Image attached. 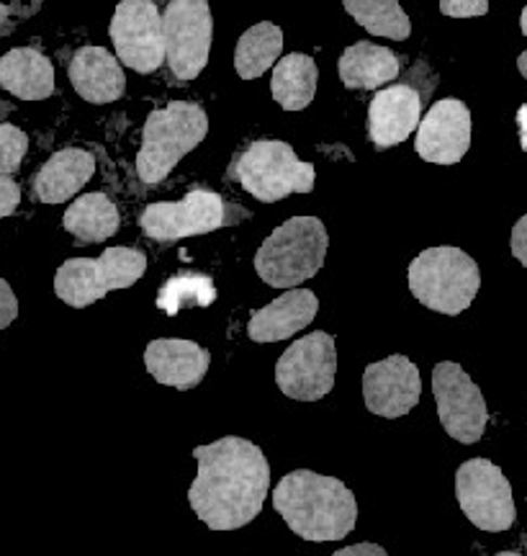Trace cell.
Returning <instances> with one entry per match:
<instances>
[{
	"mask_svg": "<svg viewBox=\"0 0 527 556\" xmlns=\"http://www.w3.org/2000/svg\"><path fill=\"white\" fill-rule=\"evenodd\" d=\"M198 475L189 490L193 513L211 531H237L260 516L270 486V464L245 438L227 435L196 446Z\"/></svg>",
	"mask_w": 527,
	"mask_h": 556,
	"instance_id": "6da1fadb",
	"label": "cell"
},
{
	"mask_svg": "<svg viewBox=\"0 0 527 556\" xmlns=\"http://www.w3.org/2000/svg\"><path fill=\"white\" fill-rule=\"evenodd\" d=\"M273 507L304 541H343L356 528V495L335 477L309 469L291 471L275 484Z\"/></svg>",
	"mask_w": 527,
	"mask_h": 556,
	"instance_id": "7a4b0ae2",
	"label": "cell"
},
{
	"mask_svg": "<svg viewBox=\"0 0 527 556\" xmlns=\"http://www.w3.org/2000/svg\"><path fill=\"white\" fill-rule=\"evenodd\" d=\"M327 248L330 238L322 219L291 217L262 242L255 255V270L268 287L291 291L319 274Z\"/></svg>",
	"mask_w": 527,
	"mask_h": 556,
	"instance_id": "3957f363",
	"label": "cell"
},
{
	"mask_svg": "<svg viewBox=\"0 0 527 556\" xmlns=\"http://www.w3.org/2000/svg\"><path fill=\"white\" fill-rule=\"evenodd\" d=\"M206 135H209V116L198 103L170 101L165 109H155L144 122L137 176L144 184H159L168 178L180 157L204 142Z\"/></svg>",
	"mask_w": 527,
	"mask_h": 556,
	"instance_id": "277c9868",
	"label": "cell"
},
{
	"mask_svg": "<svg viewBox=\"0 0 527 556\" xmlns=\"http://www.w3.org/2000/svg\"><path fill=\"white\" fill-rule=\"evenodd\" d=\"M407 276L414 299L440 315H461L471 307L481 287L476 261L453 245L422 250L409 263Z\"/></svg>",
	"mask_w": 527,
	"mask_h": 556,
	"instance_id": "5b68a950",
	"label": "cell"
},
{
	"mask_svg": "<svg viewBox=\"0 0 527 556\" xmlns=\"http://www.w3.org/2000/svg\"><path fill=\"white\" fill-rule=\"evenodd\" d=\"M147 270V258L134 248H106L101 258H70L57 268L54 294L75 309L99 302L108 291L129 289Z\"/></svg>",
	"mask_w": 527,
	"mask_h": 556,
	"instance_id": "8992f818",
	"label": "cell"
},
{
	"mask_svg": "<svg viewBox=\"0 0 527 556\" xmlns=\"http://www.w3.org/2000/svg\"><path fill=\"white\" fill-rule=\"evenodd\" d=\"M232 176L249 197L273 204L291 193H309L314 189L317 173L314 165L296 157L291 144L281 139H260L237 157Z\"/></svg>",
	"mask_w": 527,
	"mask_h": 556,
	"instance_id": "52a82bcc",
	"label": "cell"
},
{
	"mask_svg": "<svg viewBox=\"0 0 527 556\" xmlns=\"http://www.w3.org/2000/svg\"><path fill=\"white\" fill-rule=\"evenodd\" d=\"M214 21L206 0H172L163 11L165 60L176 80L198 78L211 52Z\"/></svg>",
	"mask_w": 527,
	"mask_h": 556,
	"instance_id": "ba28073f",
	"label": "cell"
},
{
	"mask_svg": "<svg viewBox=\"0 0 527 556\" xmlns=\"http://www.w3.org/2000/svg\"><path fill=\"white\" fill-rule=\"evenodd\" d=\"M455 497L463 516L481 531L502 533L517 518L507 477L489 458H471L455 475Z\"/></svg>",
	"mask_w": 527,
	"mask_h": 556,
	"instance_id": "9c48e42d",
	"label": "cell"
},
{
	"mask_svg": "<svg viewBox=\"0 0 527 556\" xmlns=\"http://www.w3.org/2000/svg\"><path fill=\"white\" fill-rule=\"evenodd\" d=\"M337 351L335 338L317 330L296 340L275 364V384L286 397L317 402L327 397L335 387Z\"/></svg>",
	"mask_w": 527,
	"mask_h": 556,
	"instance_id": "30bf717a",
	"label": "cell"
},
{
	"mask_svg": "<svg viewBox=\"0 0 527 556\" xmlns=\"http://www.w3.org/2000/svg\"><path fill=\"white\" fill-rule=\"evenodd\" d=\"M116 60L134 73H155L165 60L163 13L152 0H124L108 26Z\"/></svg>",
	"mask_w": 527,
	"mask_h": 556,
	"instance_id": "8fae6325",
	"label": "cell"
},
{
	"mask_svg": "<svg viewBox=\"0 0 527 556\" xmlns=\"http://www.w3.org/2000/svg\"><path fill=\"white\" fill-rule=\"evenodd\" d=\"M433 392L446 433L466 446L481 441L489 422V409L481 389L471 381L468 374L458 364L442 361L433 371Z\"/></svg>",
	"mask_w": 527,
	"mask_h": 556,
	"instance_id": "7c38bea8",
	"label": "cell"
},
{
	"mask_svg": "<svg viewBox=\"0 0 527 556\" xmlns=\"http://www.w3.org/2000/svg\"><path fill=\"white\" fill-rule=\"evenodd\" d=\"M227 206L219 193L193 189L180 201H159L140 214V227L152 240L176 242L224 227Z\"/></svg>",
	"mask_w": 527,
	"mask_h": 556,
	"instance_id": "4fadbf2b",
	"label": "cell"
},
{
	"mask_svg": "<svg viewBox=\"0 0 527 556\" xmlns=\"http://www.w3.org/2000/svg\"><path fill=\"white\" fill-rule=\"evenodd\" d=\"M420 394V368L407 356H388L363 371V400L373 415L388 420L407 415L417 407Z\"/></svg>",
	"mask_w": 527,
	"mask_h": 556,
	"instance_id": "5bb4252c",
	"label": "cell"
},
{
	"mask_svg": "<svg viewBox=\"0 0 527 556\" xmlns=\"http://www.w3.org/2000/svg\"><path fill=\"white\" fill-rule=\"evenodd\" d=\"M417 155L435 165L461 163L471 148V111L463 101L442 99L429 106L417 129Z\"/></svg>",
	"mask_w": 527,
	"mask_h": 556,
	"instance_id": "9a60e30c",
	"label": "cell"
},
{
	"mask_svg": "<svg viewBox=\"0 0 527 556\" xmlns=\"http://www.w3.org/2000/svg\"><path fill=\"white\" fill-rule=\"evenodd\" d=\"M209 364L211 353L198 343H193V340H152L147 351H144V366H147L155 381L180 389V392H189V389L198 387L206 371H209Z\"/></svg>",
	"mask_w": 527,
	"mask_h": 556,
	"instance_id": "2e32d148",
	"label": "cell"
},
{
	"mask_svg": "<svg viewBox=\"0 0 527 556\" xmlns=\"http://www.w3.org/2000/svg\"><path fill=\"white\" fill-rule=\"evenodd\" d=\"M422 99L412 86H388L373 96L369 109V137L378 150L401 144L420 129Z\"/></svg>",
	"mask_w": 527,
	"mask_h": 556,
	"instance_id": "e0dca14e",
	"label": "cell"
},
{
	"mask_svg": "<svg viewBox=\"0 0 527 556\" xmlns=\"http://www.w3.org/2000/svg\"><path fill=\"white\" fill-rule=\"evenodd\" d=\"M319 299L309 289H291L255 312L247 323V336L255 343H279L311 325L317 317Z\"/></svg>",
	"mask_w": 527,
	"mask_h": 556,
	"instance_id": "ac0fdd59",
	"label": "cell"
},
{
	"mask_svg": "<svg viewBox=\"0 0 527 556\" xmlns=\"http://www.w3.org/2000/svg\"><path fill=\"white\" fill-rule=\"evenodd\" d=\"M67 73H70L73 88L88 103L119 101L127 90L121 62L103 47H80L73 54Z\"/></svg>",
	"mask_w": 527,
	"mask_h": 556,
	"instance_id": "d6986e66",
	"label": "cell"
},
{
	"mask_svg": "<svg viewBox=\"0 0 527 556\" xmlns=\"http://www.w3.org/2000/svg\"><path fill=\"white\" fill-rule=\"evenodd\" d=\"M93 173L95 157L88 150H60L41 165L37 178H34V197L41 204H62V201L75 197L93 178Z\"/></svg>",
	"mask_w": 527,
	"mask_h": 556,
	"instance_id": "ffe728a7",
	"label": "cell"
},
{
	"mask_svg": "<svg viewBox=\"0 0 527 556\" xmlns=\"http://www.w3.org/2000/svg\"><path fill=\"white\" fill-rule=\"evenodd\" d=\"M0 86L21 101H41L54 93V67L34 47H16L0 60Z\"/></svg>",
	"mask_w": 527,
	"mask_h": 556,
	"instance_id": "44dd1931",
	"label": "cell"
},
{
	"mask_svg": "<svg viewBox=\"0 0 527 556\" xmlns=\"http://www.w3.org/2000/svg\"><path fill=\"white\" fill-rule=\"evenodd\" d=\"M399 58L388 47L373 41H356L339 58V80L350 90H376L384 83L397 80Z\"/></svg>",
	"mask_w": 527,
	"mask_h": 556,
	"instance_id": "7402d4cb",
	"label": "cell"
},
{
	"mask_svg": "<svg viewBox=\"0 0 527 556\" xmlns=\"http://www.w3.org/2000/svg\"><path fill=\"white\" fill-rule=\"evenodd\" d=\"M119 208L106 193H82L73 206H67L62 227L80 242H103L119 232Z\"/></svg>",
	"mask_w": 527,
	"mask_h": 556,
	"instance_id": "603a6c76",
	"label": "cell"
},
{
	"mask_svg": "<svg viewBox=\"0 0 527 556\" xmlns=\"http://www.w3.org/2000/svg\"><path fill=\"white\" fill-rule=\"evenodd\" d=\"M319 70L314 60L307 54H286L273 70V80H270V90H273L275 103H281L286 111H301L314 101L317 93Z\"/></svg>",
	"mask_w": 527,
	"mask_h": 556,
	"instance_id": "cb8c5ba5",
	"label": "cell"
},
{
	"mask_svg": "<svg viewBox=\"0 0 527 556\" xmlns=\"http://www.w3.org/2000/svg\"><path fill=\"white\" fill-rule=\"evenodd\" d=\"M283 52V31L270 21L249 26L234 50V67L242 80H255L275 65Z\"/></svg>",
	"mask_w": 527,
	"mask_h": 556,
	"instance_id": "d4e9b609",
	"label": "cell"
},
{
	"mask_svg": "<svg viewBox=\"0 0 527 556\" xmlns=\"http://www.w3.org/2000/svg\"><path fill=\"white\" fill-rule=\"evenodd\" d=\"M345 11L376 37L401 41L412 34V21L397 0H345Z\"/></svg>",
	"mask_w": 527,
	"mask_h": 556,
	"instance_id": "484cf974",
	"label": "cell"
},
{
	"mask_svg": "<svg viewBox=\"0 0 527 556\" xmlns=\"http://www.w3.org/2000/svg\"><path fill=\"white\" fill-rule=\"evenodd\" d=\"M217 302L214 281L204 274H178L159 287L157 307L168 317H176L180 309L209 307Z\"/></svg>",
	"mask_w": 527,
	"mask_h": 556,
	"instance_id": "4316f807",
	"label": "cell"
},
{
	"mask_svg": "<svg viewBox=\"0 0 527 556\" xmlns=\"http://www.w3.org/2000/svg\"><path fill=\"white\" fill-rule=\"evenodd\" d=\"M29 150V137L13 124H0V176H13Z\"/></svg>",
	"mask_w": 527,
	"mask_h": 556,
	"instance_id": "83f0119b",
	"label": "cell"
},
{
	"mask_svg": "<svg viewBox=\"0 0 527 556\" xmlns=\"http://www.w3.org/2000/svg\"><path fill=\"white\" fill-rule=\"evenodd\" d=\"M440 11L446 16L455 18H471V16H484L489 11L487 0H450V3H440Z\"/></svg>",
	"mask_w": 527,
	"mask_h": 556,
	"instance_id": "f1b7e54d",
	"label": "cell"
},
{
	"mask_svg": "<svg viewBox=\"0 0 527 556\" xmlns=\"http://www.w3.org/2000/svg\"><path fill=\"white\" fill-rule=\"evenodd\" d=\"M21 201V189L11 176H0V219L11 217Z\"/></svg>",
	"mask_w": 527,
	"mask_h": 556,
	"instance_id": "f546056e",
	"label": "cell"
},
{
	"mask_svg": "<svg viewBox=\"0 0 527 556\" xmlns=\"http://www.w3.org/2000/svg\"><path fill=\"white\" fill-rule=\"evenodd\" d=\"M18 317V299L9 287V281L0 278V330H5Z\"/></svg>",
	"mask_w": 527,
	"mask_h": 556,
	"instance_id": "4dcf8cb0",
	"label": "cell"
},
{
	"mask_svg": "<svg viewBox=\"0 0 527 556\" xmlns=\"http://www.w3.org/2000/svg\"><path fill=\"white\" fill-rule=\"evenodd\" d=\"M510 248H512V255H515V258L527 268V214L517 222L515 229H512Z\"/></svg>",
	"mask_w": 527,
	"mask_h": 556,
	"instance_id": "1f68e13d",
	"label": "cell"
},
{
	"mask_svg": "<svg viewBox=\"0 0 527 556\" xmlns=\"http://www.w3.org/2000/svg\"><path fill=\"white\" fill-rule=\"evenodd\" d=\"M332 556H388L384 546L378 544H356V546H348V548H339Z\"/></svg>",
	"mask_w": 527,
	"mask_h": 556,
	"instance_id": "d6a6232c",
	"label": "cell"
},
{
	"mask_svg": "<svg viewBox=\"0 0 527 556\" xmlns=\"http://www.w3.org/2000/svg\"><path fill=\"white\" fill-rule=\"evenodd\" d=\"M517 127H519V144L527 152V103H523L517 111Z\"/></svg>",
	"mask_w": 527,
	"mask_h": 556,
	"instance_id": "836d02e7",
	"label": "cell"
},
{
	"mask_svg": "<svg viewBox=\"0 0 527 556\" xmlns=\"http://www.w3.org/2000/svg\"><path fill=\"white\" fill-rule=\"evenodd\" d=\"M13 11H18V9H11V5L0 3V24H5V21H9V16H11Z\"/></svg>",
	"mask_w": 527,
	"mask_h": 556,
	"instance_id": "e575fe53",
	"label": "cell"
},
{
	"mask_svg": "<svg viewBox=\"0 0 527 556\" xmlns=\"http://www.w3.org/2000/svg\"><path fill=\"white\" fill-rule=\"evenodd\" d=\"M517 67H519V73H523V78H527V52H523L517 58Z\"/></svg>",
	"mask_w": 527,
	"mask_h": 556,
	"instance_id": "d590c367",
	"label": "cell"
},
{
	"mask_svg": "<svg viewBox=\"0 0 527 556\" xmlns=\"http://www.w3.org/2000/svg\"><path fill=\"white\" fill-rule=\"evenodd\" d=\"M519 29H523V34L527 37V9L523 11V16H519Z\"/></svg>",
	"mask_w": 527,
	"mask_h": 556,
	"instance_id": "8d00e7d4",
	"label": "cell"
},
{
	"mask_svg": "<svg viewBox=\"0 0 527 556\" xmlns=\"http://www.w3.org/2000/svg\"><path fill=\"white\" fill-rule=\"evenodd\" d=\"M497 556H523V554H517V552H499Z\"/></svg>",
	"mask_w": 527,
	"mask_h": 556,
	"instance_id": "74e56055",
	"label": "cell"
}]
</instances>
